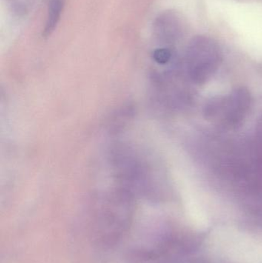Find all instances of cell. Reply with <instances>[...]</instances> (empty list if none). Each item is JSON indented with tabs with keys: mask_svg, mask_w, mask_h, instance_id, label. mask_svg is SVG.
Wrapping results in <instances>:
<instances>
[{
	"mask_svg": "<svg viewBox=\"0 0 262 263\" xmlns=\"http://www.w3.org/2000/svg\"><path fill=\"white\" fill-rule=\"evenodd\" d=\"M64 6V0H50L49 7V15L45 29L44 35L52 33L60 18L62 11Z\"/></svg>",
	"mask_w": 262,
	"mask_h": 263,
	"instance_id": "6da1fadb",
	"label": "cell"
},
{
	"mask_svg": "<svg viewBox=\"0 0 262 263\" xmlns=\"http://www.w3.org/2000/svg\"><path fill=\"white\" fill-rule=\"evenodd\" d=\"M154 60L160 64L168 63L171 58V52L169 49H158L154 52Z\"/></svg>",
	"mask_w": 262,
	"mask_h": 263,
	"instance_id": "7a4b0ae2",
	"label": "cell"
}]
</instances>
